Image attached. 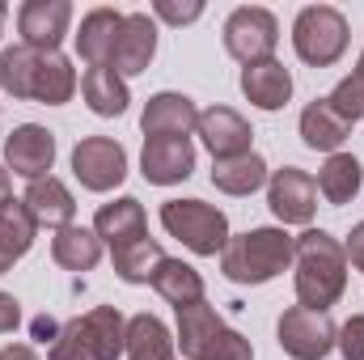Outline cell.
<instances>
[{"mask_svg":"<svg viewBox=\"0 0 364 360\" xmlns=\"http://www.w3.org/2000/svg\"><path fill=\"white\" fill-rule=\"evenodd\" d=\"M292 284H296V301L305 309H322L331 314V305L343 297L348 288V255L339 246V238H331L326 229H305L296 238V259H292Z\"/></svg>","mask_w":364,"mask_h":360,"instance_id":"cell-1","label":"cell"},{"mask_svg":"<svg viewBox=\"0 0 364 360\" xmlns=\"http://www.w3.org/2000/svg\"><path fill=\"white\" fill-rule=\"evenodd\" d=\"M292 259H296V238H288L275 225H263L229 238V246L220 250V271L233 284H267L292 268Z\"/></svg>","mask_w":364,"mask_h":360,"instance_id":"cell-2","label":"cell"},{"mask_svg":"<svg viewBox=\"0 0 364 360\" xmlns=\"http://www.w3.org/2000/svg\"><path fill=\"white\" fill-rule=\"evenodd\" d=\"M178 314V335L174 348H182L186 360H255V348L242 331H233L212 305L208 297L195 305H182Z\"/></svg>","mask_w":364,"mask_h":360,"instance_id":"cell-3","label":"cell"},{"mask_svg":"<svg viewBox=\"0 0 364 360\" xmlns=\"http://www.w3.org/2000/svg\"><path fill=\"white\" fill-rule=\"evenodd\" d=\"M161 225L191 255H203V259L220 255L229 246V238H233L229 216L220 208L203 203V199H170V203H161Z\"/></svg>","mask_w":364,"mask_h":360,"instance_id":"cell-4","label":"cell"},{"mask_svg":"<svg viewBox=\"0 0 364 360\" xmlns=\"http://www.w3.org/2000/svg\"><path fill=\"white\" fill-rule=\"evenodd\" d=\"M348 17L331 4H309L292 21V47L309 68H331L348 51Z\"/></svg>","mask_w":364,"mask_h":360,"instance_id":"cell-5","label":"cell"},{"mask_svg":"<svg viewBox=\"0 0 364 360\" xmlns=\"http://www.w3.org/2000/svg\"><path fill=\"white\" fill-rule=\"evenodd\" d=\"M275 43H279V21L272 9L263 4H242L225 17V51L237 64H263L275 60Z\"/></svg>","mask_w":364,"mask_h":360,"instance_id":"cell-6","label":"cell"},{"mask_svg":"<svg viewBox=\"0 0 364 360\" xmlns=\"http://www.w3.org/2000/svg\"><path fill=\"white\" fill-rule=\"evenodd\" d=\"M339 339V327L331 322V314L322 309H305V305H292L284 309L279 318V348L292 360H322Z\"/></svg>","mask_w":364,"mask_h":360,"instance_id":"cell-7","label":"cell"},{"mask_svg":"<svg viewBox=\"0 0 364 360\" xmlns=\"http://www.w3.org/2000/svg\"><path fill=\"white\" fill-rule=\"evenodd\" d=\"M73 174L85 191H114L119 182L127 179V153L119 140L110 136H85L73 149Z\"/></svg>","mask_w":364,"mask_h":360,"instance_id":"cell-8","label":"cell"},{"mask_svg":"<svg viewBox=\"0 0 364 360\" xmlns=\"http://www.w3.org/2000/svg\"><path fill=\"white\" fill-rule=\"evenodd\" d=\"M267 203H272L275 221L284 225H309L318 212V182L296 166H284L267 179Z\"/></svg>","mask_w":364,"mask_h":360,"instance_id":"cell-9","label":"cell"},{"mask_svg":"<svg viewBox=\"0 0 364 360\" xmlns=\"http://www.w3.org/2000/svg\"><path fill=\"white\" fill-rule=\"evenodd\" d=\"M195 132H199L203 149H208L216 162H233V157L255 153V149H250V140H255L250 123H246L237 110H229V106H208V110H199Z\"/></svg>","mask_w":364,"mask_h":360,"instance_id":"cell-10","label":"cell"},{"mask_svg":"<svg viewBox=\"0 0 364 360\" xmlns=\"http://www.w3.org/2000/svg\"><path fill=\"white\" fill-rule=\"evenodd\" d=\"M68 21H73L68 0H26L17 9V34L34 51H60V43L68 34Z\"/></svg>","mask_w":364,"mask_h":360,"instance_id":"cell-11","label":"cell"},{"mask_svg":"<svg viewBox=\"0 0 364 360\" xmlns=\"http://www.w3.org/2000/svg\"><path fill=\"white\" fill-rule=\"evenodd\" d=\"M199 123V110L186 93L161 90L144 102V115H140V127L149 140H186Z\"/></svg>","mask_w":364,"mask_h":360,"instance_id":"cell-12","label":"cell"},{"mask_svg":"<svg viewBox=\"0 0 364 360\" xmlns=\"http://www.w3.org/2000/svg\"><path fill=\"white\" fill-rule=\"evenodd\" d=\"M4 162L13 174L21 179H47V170L55 166V136L38 123H21L13 127V136L4 140Z\"/></svg>","mask_w":364,"mask_h":360,"instance_id":"cell-13","label":"cell"},{"mask_svg":"<svg viewBox=\"0 0 364 360\" xmlns=\"http://www.w3.org/2000/svg\"><path fill=\"white\" fill-rule=\"evenodd\" d=\"M153 55H157V21L149 13H123V30H119L110 68L119 77H140L149 73Z\"/></svg>","mask_w":364,"mask_h":360,"instance_id":"cell-14","label":"cell"},{"mask_svg":"<svg viewBox=\"0 0 364 360\" xmlns=\"http://www.w3.org/2000/svg\"><path fill=\"white\" fill-rule=\"evenodd\" d=\"M93 233L102 238V246L119 250V246H132L140 238H149V216H144V203L132 199V195H119L110 203L97 208L93 216Z\"/></svg>","mask_w":364,"mask_h":360,"instance_id":"cell-15","label":"cell"},{"mask_svg":"<svg viewBox=\"0 0 364 360\" xmlns=\"http://www.w3.org/2000/svg\"><path fill=\"white\" fill-rule=\"evenodd\" d=\"M119 30H123V13L119 9H90L81 17V30H77V55L90 68H110Z\"/></svg>","mask_w":364,"mask_h":360,"instance_id":"cell-16","label":"cell"},{"mask_svg":"<svg viewBox=\"0 0 364 360\" xmlns=\"http://www.w3.org/2000/svg\"><path fill=\"white\" fill-rule=\"evenodd\" d=\"M195 170V144L191 140H144L140 153V174L157 186H174V182L191 179Z\"/></svg>","mask_w":364,"mask_h":360,"instance_id":"cell-17","label":"cell"},{"mask_svg":"<svg viewBox=\"0 0 364 360\" xmlns=\"http://www.w3.org/2000/svg\"><path fill=\"white\" fill-rule=\"evenodd\" d=\"M21 203L30 208V216H34L38 225L55 229V233H60V229H68V225H73V216H77V199H73V191L55 179V174L30 182V186H26V195H21Z\"/></svg>","mask_w":364,"mask_h":360,"instance_id":"cell-18","label":"cell"},{"mask_svg":"<svg viewBox=\"0 0 364 360\" xmlns=\"http://www.w3.org/2000/svg\"><path fill=\"white\" fill-rule=\"evenodd\" d=\"M242 93H246V102H255L259 110H279V106H288V97H292V73H288L279 60L250 64V68H242Z\"/></svg>","mask_w":364,"mask_h":360,"instance_id":"cell-19","label":"cell"},{"mask_svg":"<svg viewBox=\"0 0 364 360\" xmlns=\"http://www.w3.org/2000/svg\"><path fill=\"white\" fill-rule=\"evenodd\" d=\"M348 132H352V123H343V119L331 110L326 97H314V102L301 110V140H305L309 149H318V153H339L343 140H348Z\"/></svg>","mask_w":364,"mask_h":360,"instance_id":"cell-20","label":"cell"},{"mask_svg":"<svg viewBox=\"0 0 364 360\" xmlns=\"http://www.w3.org/2000/svg\"><path fill=\"white\" fill-rule=\"evenodd\" d=\"M81 331L90 339L93 356L97 360H119L127 352V318L114 309V305H97L81 318Z\"/></svg>","mask_w":364,"mask_h":360,"instance_id":"cell-21","label":"cell"},{"mask_svg":"<svg viewBox=\"0 0 364 360\" xmlns=\"http://www.w3.org/2000/svg\"><path fill=\"white\" fill-rule=\"evenodd\" d=\"M318 195L326 199V203H352L356 199V191L364 186V166L360 157H352V153H331L326 162H322V170H318Z\"/></svg>","mask_w":364,"mask_h":360,"instance_id":"cell-22","label":"cell"},{"mask_svg":"<svg viewBox=\"0 0 364 360\" xmlns=\"http://www.w3.org/2000/svg\"><path fill=\"white\" fill-rule=\"evenodd\" d=\"M127 360H174V335L157 314L127 318Z\"/></svg>","mask_w":364,"mask_h":360,"instance_id":"cell-23","label":"cell"},{"mask_svg":"<svg viewBox=\"0 0 364 360\" xmlns=\"http://www.w3.org/2000/svg\"><path fill=\"white\" fill-rule=\"evenodd\" d=\"M174 309L182 305H195V301H203V275L191 268V263H182V259H161L157 268H153V280H149Z\"/></svg>","mask_w":364,"mask_h":360,"instance_id":"cell-24","label":"cell"},{"mask_svg":"<svg viewBox=\"0 0 364 360\" xmlns=\"http://www.w3.org/2000/svg\"><path fill=\"white\" fill-rule=\"evenodd\" d=\"M51 259L64 271H93L102 263V238L85 225H68L51 238Z\"/></svg>","mask_w":364,"mask_h":360,"instance_id":"cell-25","label":"cell"},{"mask_svg":"<svg viewBox=\"0 0 364 360\" xmlns=\"http://www.w3.org/2000/svg\"><path fill=\"white\" fill-rule=\"evenodd\" d=\"M77 93V68L68 55L60 51H43L38 55V77H34V102L43 106H64Z\"/></svg>","mask_w":364,"mask_h":360,"instance_id":"cell-26","label":"cell"},{"mask_svg":"<svg viewBox=\"0 0 364 360\" xmlns=\"http://www.w3.org/2000/svg\"><path fill=\"white\" fill-rule=\"evenodd\" d=\"M34 233H38V221L30 216V208L21 199H9L0 208V263L13 268L34 246Z\"/></svg>","mask_w":364,"mask_h":360,"instance_id":"cell-27","label":"cell"},{"mask_svg":"<svg viewBox=\"0 0 364 360\" xmlns=\"http://www.w3.org/2000/svg\"><path fill=\"white\" fill-rule=\"evenodd\" d=\"M81 93H85V106H90L93 115H102V119L123 115L127 102H132L127 81H123L114 68H90V73L81 77Z\"/></svg>","mask_w":364,"mask_h":360,"instance_id":"cell-28","label":"cell"},{"mask_svg":"<svg viewBox=\"0 0 364 360\" xmlns=\"http://www.w3.org/2000/svg\"><path fill=\"white\" fill-rule=\"evenodd\" d=\"M267 179H272V170H267V162L259 153H246V157L212 166V186L225 191V195H255Z\"/></svg>","mask_w":364,"mask_h":360,"instance_id":"cell-29","label":"cell"},{"mask_svg":"<svg viewBox=\"0 0 364 360\" xmlns=\"http://www.w3.org/2000/svg\"><path fill=\"white\" fill-rule=\"evenodd\" d=\"M38 55H43V51H34V47H26V43L4 47V51H0V90L13 93V97H34Z\"/></svg>","mask_w":364,"mask_h":360,"instance_id":"cell-30","label":"cell"},{"mask_svg":"<svg viewBox=\"0 0 364 360\" xmlns=\"http://www.w3.org/2000/svg\"><path fill=\"white\" fill-rule=\"evenodd\" d=\"M110 259H114L119 280H127V284H149V280H153V268L166 259V250L157 246V238H140V242H132V246L110 250Z\"/></svg>","mask_w":364,"mask_h":360,"instance_id":"cell-31","label":"cell"},{"mask_svg":"<svg viewBox=\"0 0 364 360\" xmlns=\"http://www.w3.org/2000/svg\"><path fill=\"white\" fill-rule=\"evenodd\" d=\"M47 360H97L93 356V348H90V339H85V331H81V318L64 322L60 339L47 348Z\"/></svg>","mask_w":364,"mask_h":360,"instance_id":"cell-32","label":"cell"},{"mask_svg":"<svg viewBox=\"0 0 364 360\" xmlns=\"http://www.w3.org/2000/svg\"><path fill=\"white\" fill-rule=\"evenodd\" d=\"M326 102H331V110H335L343 123H356V119H364V85L356 81V77H343L335 90L326 93Z\"/></svg>","mask_w":364,"mask_h":360,"instance_id":"cell-33","label":"cell"},{"mask_svg":"<svg viewBox=\"0 0 364 360\" xmlns=\"http://www.w3.org/2000/svg\"><path fill=\"white\" fill-rule=\"evenodd\" d=\"M335 348H339V356L343 360H364V314H352V318L339 327Z\"/></svg>","mask_w":364,"mask_h":360,"instance_id":"cell-34","label":"cell"},{"mask_svg":"<svg viewBox=\"0 0 364 360\" xmlns=\"http://www.w3.org/2000/svg\"><path fill=\"white\" fill-rule=\"evenodd\" d=\"M153 13L161 17V21H170V26H191V21H199L203 17V4L199 0H157L153 4Z\"/></svg>","mask_w":364,"mask_h":360,"instance_id":"cell-35","label":"cell"},{"mask_svg":"<svg viewBox=\"0 0 364 360\" xmlns=\"http://www.w3.org/2000/svg\"><path fill=\"white\" fill-rule=\"evenodd\" d=\"M17 322H21V301L13 292H0V335L17 331Z\"/></svg>","mask_w":364,"mask_h":360,"instance_id":"cell-36","label":"cell"},{"mask_svg":"<svg viewBox=\"0 0 364 360\" xmlns=\"http://www.w3.org/2000/svg\"><path fill=\"white\" fill-rule=\"evenodd\" d=\"M343 255L352 259V268L364 271V221L360 225H352V233H348V246H343Z\"/></svg>","mask_w":364,"mask_h":360,"instance_id":"cell-37","label":"cell"},{"mask_svg":"<svg viewBox=\"0 0 364 360\" xmlns=\"http://www.w3.org/2000/svg\"><path fill=\"white\" fill-rule=\"evenodd\" d=\"M30 331H34V339H38V344H55L64 327H60L55 318H47V314H43V318H34V322H30Z\"/></svg>","mask_w":364,"mask_h":360,"instance_id":"cell-38","label":"cell"},{"mask_svg":"<svg viewBox=\"0 0 364 360\" xmlns=\"http://www.w3.org/2000/svg\"><path fill=\"white\" fill-rule=\"evenodd\" d=\"M0 360H38V352L30 344H9V348H0Z\"/></svg>","mask_w":364,"mask_h":360,"instance_id":"cell-39","label":"cell"},{"mask_svg":"<svg viewBox=\"0 0 364 360\" xmlns=\"http://www.w3.org/2000/svg\"><path fill=\"white\" fill-rule=\"evenodd\" d=\"M9 199H13V182H9V170L0 166V208H4Z\"/></svg>","mask_w":364,"mask_h":360,"instance_id":"cell-40","label":"cell"},{"mask_svg":"<svg viewBox=\"0 0 364 360\" xmlns=\"http://www.w3.org/2000/svg\"><path fill=\"white\" fill-rule=\"evenodd\" d=\"M352 77H356V81L364 85V51H360V60H356V73H352Z\"/></svg>","mask_w":364,"mask_h":360,"instance_id":"cell-41","label":"cell"},{"mask_svg":"<svg viewBox=\"0 0 364 360\" xmlns=\"http://www.w3.org/2000/svg\"><path fill=\"white\" fill-rule=\"evenodd\" d=\"M0 34H4V9H0Z\"/></svg>","mask_w":364,"mask_h":360,"instance_id":"cell-42","label":"cell"},{"mask_svg":"<svg viewBox=\"0 0 364 360\" xmlns=\"http://www.w3.org/2000/svg\"><path fill=\"white\" fill-rule=\"evenodd\" d=\"M0 271H9V268H4V263H0Z\"/></svg>","mask_w":364,"mask_h":360,"instance_id":"cell-43","label":"cell"}]
</instances>
